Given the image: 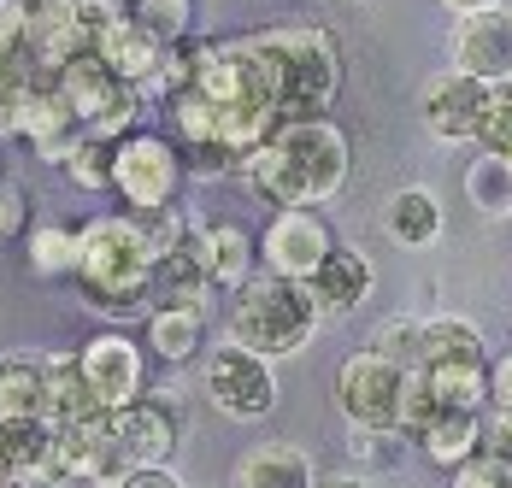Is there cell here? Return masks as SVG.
Returning a JSON list of instances; mask_svg holds the SVG:
<instances>
[{
	"mask_svg": "<svg viewBox=\"0 0 512 488\" xmlns=\"http://www.w3.org/2000/svg\"><path fill=\"white\" fill-rule=\"evenodd\" d=\"M348 171H354V153H348L342 124H330V118H295L242 159V183L254 189V200L277 206V212L336 200L348 189Z\"/></svg>",
	"mask_w": 512,
	"mask_h": 488,
	"instance_id": "6da1fadb",
	"label": "cell"
},
{
	"mask_svg": "<svg viewBox=\"0 0 512 488\" xmlns=\"http://www.w3.org/2000/svg\"><path fill=\"white\" fill-rule=\"evenodd\" d=\"M154 265L159 253L148 247L136 212L124 218H89L77 230V294L95 318H136L154 294Z\"/></svg>",
	"mask_w": 512,
	"mask_h": 488,
	"instance_id": "7a4b0ae2",
	"label": "cell"
},
{
	"mask_svg": "<svg viewBox=\"0 0 512 488\" xmlns=\"http://www.w3.org/2000/svg\"><path fill=\"white\" fill-rule=\"evenodd\" d=\"M318 324H324V306H318L312 283L271 277V271L259 283H248L230 306V342L254 347L265 359H289V353L312 347Z\"/></svg>",
	"mask_w": 512,
	"mask_h": 488,
	"instance_id": "3957f363",
	"label": "cell"
},
{
	"mask_svg": "<svg viewBox=\"0 0 512 488\" xmlns=\"http://www.w3.org/2000/svg\"><path fill=\"white\" fill-rule=\"evenodd\" d=\"M277 59H283V83H289V124L295 118H324L336 106L342 89V48L330 30L318 24H277V30H259Z\"/></svg>",
	"mask_w": 512,
	"mask_h": 488,
	"instance_id": "277c9868",
	"label": "cell"
},
{
	"mask_svg": "<svg viewBox=\"0 0 512 488\" xmlns=\"http://www.w3.org/2000/svg\"><path fill=\"white\" fill-rule=\"evenodd\" d=\"M407 377L395 359L359 347L336 371V406L348 418V430H401V400H407Z\"/></svg>",
	"mask_w": 512,
	"mask_h": 488,
	"instance_id": "5b68a950",
	"label": "cell"
},
{
	"mask_svg": "<svg viewBox=\"0 0 512 488\" xmlns=\"http://www.w3.org/2000/svg\"><path fill=\"white\" fill-rule=\"evenodd\" d=\"M189 165H183V147L159 130H136L130 142H118L112 159V189L130 200V212H165L177 189H183Z\"/></svg>",
	"mask_w": 512,
	"mask_h": 488,
	"instance_id": "8992f818",
	"label": "cell"
},
{
	"mask_svg": "<svg viewBox=\"0 0 512 488\" xmlns=\"http://www.w3.org/2000/svg\"><path fill=\"white\" fill-rule=\"evenodd\" d=\"M277 359H265L254 347L242 342H224L212 347V359H206V400L224 412V418H242V424H254L265 418L271 406H277V371H271Z\"/></svg>",
	"mask_w": 512,
	"mask_h": 488,
	"instance_id": "52a82bcc",
	"label": "cell"
},
{
	"mask_svg": "<svg viewBox=\"0 0 512 488\" xmlns=\"http://www.w3.org/2000/svg\"><path fill=\"white\" fill-rule=\"evenodd\" d=\"M330 253H336V236H330L324 212H312V206H283V212H271V224L259 230V259H265L271 277L312 283Z\"/></svg>",
	"mask_w": 512,
	"mask_h": 488,
	"instance_id": "ba28073f",
	"label": "cell"
},
{
	"mask_svg": "<svg viewBox=\"0 0 512 488\" xmlns=\"http://www.w3.org/2000/svg\"><path fill=\"white\" fill-rule=\"evenodd\" d=\"M489 95H495V89H489V83H477V77H465L460 65H448V71L424 77V89H418L424 130H430L436 142H477V136H483Z\"/></svg>",
	"mask_w": 512,
	"mask_h": 488,
	"instance_id": "9c48e42d",
	"label": "cell"
},
{
	"mask_svg": "<svg viewBox=\"0 0 512 488\" xmlns=\"http://www.w3.org/2000/svg\"><path fill=\"white\" fill-rule=\"evenodd\" d=\"M59 471H65V483H95V488H118L136 471L124 459L118 436H112V412H89L77 424H59Z\"/></svg>",
	"mask_w": 512,
	"mask_h": 488,
	"instance_id": "30bf717a",
	"label": "cell"
},
{
	"mask_svg": "<svg viewBox=\"0 0 512 488\" xmlns=\"http://www.w3.org/2000/svg\"><path fill=\"white\" fill-rule=\"evenodd\" d=\"M448 53L465 77L501 89L512 83V12L495 6V12H471V18H454V36H448Z\"/></svg>",
	"mask_w": 512,
	"mask_h": 488,
	"instance_id": "8fae6325",
	"label": "cell"
},
{
	"mask_svg": "<svg viewBox=\"0 0 512 488\" xmlns=\"http://www.w3.org/2000/svg\"><path fill=\"white\" fill-rule=\"evenodd\" d=\"M112 436H118L124 459H130L136 471H154V465H165V459L177 453L183 412H177L165 394H142V400H130V406L112 412Z\"/></svg>",
	"mask_w": 512,
	"mask_h": 488,
	"instance_id": "7c38bea8",
	"label": "cell"
},
{
	"mask_svg": "<svg viewBox=\"0 0 512 488\" xmlns=\"http://www.w3.org/2000/svg\"><path fill=\"white\" fill-rule=\"evenodd\" d=\"M18 136L36 142V153H42L48 165H65L77 147L89 142V124L71 112V100L59 95L53 83H36V89L18 95Z\"/></svg>",
	"mask_w": 512,
	"mask_h": 488,
	"instance_id": "4fadbf2b",
	"label": "cell"
},
{
	"mask_svg": "<svg viewBox=\"0 0 512 488\" xmlns=\"http://www.w3.org/2000/svg\"><path fill=\"white\" fill-rule=\"evenodd\" d=\"M77 359H83V383H89L101 412H118V406L142 400V347L130 342V336L106 330L95 342H83Z\"/></svg>",
	"mask_w": 512,
	"mask_h": 488,
	"instance_id": "5bb4252c",
	"label": "cell"
},
{
	"mask_svg": "<svg viewBox=\"0 0 512 488\" xmlns=\"http://www.w3.org/2000/svg\"><path fill=\"white\" fill-rule=\"evenodd\" d=\"M0 453H6V477L30 488L65 483L59 471V424L48 418H0Z\"/></svg>",
	"mask_w": 512,
	"mask_h": 488,
	"instance_id": "9a60e30c",
	"label": "cell"
},
{
	"mask_svg": "<svg viewBox=\"0 0 512 488\" xmlns=\"http://www.w3.org/2000/svg\"><path fill=\"white\" fill-rule=\"evenodd\" d=\"M165 36H154L136 12L130 18H118L112 30H101L95 36V53H101L106 65L118 71V83L124 89H148V83H159V65H165Z\"/></svg>",
	"mask_w": 512,
	"mask_h": 488,
	"instance_id": "2e32d148",
	"label": "cell"
},
{
	"mask_svg": "<svg viewBox=\"0 0 512 488\" xmlns=\"http://www.w3.org/2000/svg\"><path fill=\"white\" fill-rule=\"evenodd\" d=\"M206 294H212V271H206V253H201V230H189V242L154 265V294H148V306H154V312H171V306L201 312Z\"/></svg>",
	"mask_w": 512,
	"mask_h": 488,
	"instance_id": "e0dca14e",
	"label": "cell"
},
{
	"mask_svg": "<svg viewBox=\"0 0 512 488\" xmlns=\"http://www.w3.org/2000/svg\"><path fill=\"white\" fill-rule=\"evenodd\" d=\"M53 89H59V95L71 100V112H77L83 124H95V118H106V112H112L118 100L130 95V89L118 83V71H112V65H106V59H101L95 48H89V53H77L71 65H59Z\"/></svg>",
	"mask_w": 512,
	"mask_h": 488,
	"instance_id": "ac0fdd59",
	"label": "cell"
},
{
	"mask_svg": "<svg viewBox=\"0 0 512 488\" xmlns=\"http://www.w3.org/2000/svg\"><path fill=\"white\" fill-rule=\"evenodd\" d=\"M230 488H318V471H312L307 447L295 441H259L236 459V477Z\"/></svg>",
	"mask_w": 512,
	"mask_h": 488,
	"instance_id": "d6986e66",
	"label": "cell"
},
{
	"mask_svg": "<svg viewBox=\"0 0 512 488\" xmlns=\"http://www.w3.org/2000/svg\"><path fill=\"white\" fill-rule=\"evenodd\" d=\"M371 289H377V271H371V259H365L359 247H336V253L318 265V277H312V294H318L324 318L359 312V306L371 300Z\"/></svg>",
	"mask_w": 512,
	"mask_h": 488,
	"instance_id": "ffe728a7",
	"label": "cell"
},
{
	"mask_svg": "<svg viewBox=\"0 0 512 488\" xmlns=\"http://www.w3.org/2000/svg\"><path fill=\"white\" fill-rule=\"evenodd\" d=\"M201 253H206V271H212V289H248L254 283V265H259V242L242 230V224H206L201 230Z\"/></svg>",
	"mask_w": 512,
	"mask_h": 488,
	"instance_id": "44dd1931",
	"label": "cell"
},
{
	"mask_svg": "<svg viewBox=\"0 0 512 488\" xmlns=\"http://www.w3.org/2000/svg\"><path fill=\"white\" fill-rule=\"evenodd\" d=\"M483 430H489V424H483V412H460V406H448V412L418 436V447H424V459H430V465H442V471L454 477L460 465H471V459L483 453Z\"/></svg>",
	"mask_w": 512,
	"mask_h": 488,
	"instance_id": "7402d4cb",
	"label": "cell"
},
{
	"mask_svg": "<svg viewBox=\"0 0 512 488\" xmlns=\"http://www.w3.org/2000/svg\"><path fill=\"white\" fill-rule=\"evenodd\" d=\"M0 418H48V353L0 359Z\"/></svg>",
	"mask_w": 512,
	"mask_h": 488,
	"instance_id": "603a6c76",
	"label": "cell"
},
{
	"mask_svg": "<svg viewBox=\"0 0 512 488\" xmlns=\"http://www.w3.org/2000/svg\"><path fill=\"white\" fill-rule=\"evenodd\" d=\"M383 230L395 247H430L442 242V200L430 189H395L383 206Z\"/></svg>",
	"mask_w": 512,
	"mask_h": 488,
	"instance_id": "cb8c5ba5",
	"label": "cell"
},
{
	"mask_svg": "<svg viewBox=\"0 0 512 488\" xmlns=\"http://www.w3.org/2000/svg\"><path fill=\"white\" fill-rule=\"evenodd\" d=\"M424 365H495L489 359V342L471 318H424Z\"/></svg>",
	"mask_w": 512,
	"mask_h": 488,
	"instance_id": "d4e9b609",
	"label": "cell"
},
{
	"mask_svg": "<svg viewBox=\"0 0 512 488\" xmlns=\"http://www.w3.org/2000/svg\"><path fill=\"white\" fill-rule=\"evenodd\" d=\"M89 412H101V406L83 383V359L77 353H48V424H77Z\"/></svg>",
	"mask_w": 512,
	"mask_h": 488,
	"instance_id": "484cf974",
	"label": "cell"
},
{
	"mask_svg": "<svg viewBox=\"0 0 512 488\" xmlns=\"http://www.w3.org/2000/svg\"><path fill=\"white\" fill-rule=\"evenodd\" d=\"M465 200L483 218H512V153H477L465 165Z\"/></svg>",
	"mask_w": 512,
	"mask_h": 488,
	"instance_id": "4316f807",
	"label": "cell"
},
{
	"mask_svg": "<svg viewBox=\"0 0 512 488\" xmlns=\"http://www.w3.org/2000/svg\"><path fill=\"white\" fill-rule=\"evenodd\" d=\"M201 312H189V306H171V312H154L148 318V347H154L159 359H171V365H183V359H195L201 353Z\"/></svg>",
	"mask_w": 512,
	"mask_h": 488,
	"instance_id": "83f0119b",
	"label": "cell"
},
{
	"mask_svg": "<svg viewBox=\"0 0 512 488\" xmlns=\"http://www.w3.org/2000/svg\"><path fill=\"white\" fill-rule=\"evenodd\" d=\"M30 271L36 277H77V230L36 224L30 230Z\"/></svg>",
	"mask_w": 512,
	"mask_h": 488,
	"instance_id": "f1b7e54d",
	"label": "cell"
},
{
	"mask_svg": "<svg viewBox=\"0 0 512 488\" xmlns=\"http://www.w3.org/2000/svg\"><path fill=\"white\" fill-rule=\"evenodd\" d=\"M371 353L395 359L401 371H418V365H424V318H407V312L383 318V324H377V336H371Z\"/></svg>",
	"mask_w": 512,
	"mask_h": 488,
	"instance_id": "f546056e",
	"label": "cell"
},
{
	"mask_svg": "<svg viewBox=\"0 0 512 488\" xmlns=\"http://www.w3.org/2000/svg\"><path fill=\"white\" fill-rule=\"evenodd\" d=\"M407 430H348V453L365 471H395L407 459Z\"/></svg>",
	"mask_w": 512,
	"mask_h": 488,
	"instance_id": "4dcf8cb0",
	"label": "cell"
},
{
	"mask_svg": "<svg viewBox=\"0 0 512 488\" xmlns=\"http://www.w3.org/2000/svg\"><path fill=\"white\" fill-rule=\"evenodd\" d=\"M112 159H118V147H112V142H95V136H89V142L77 147V153L59 165V171H65L77 189H89V195H95V189H112Z\"/></svg>",
	"mask_w": 512,
	"mask_h": 488,
	"instance_id": "1f68e13d",
	"label": "cell"
},
{
	"mask_svg": "<svg viewBox=\"0 0 512 488\" xmlns=\"http://www.w3.org/2000/svg\"><path fill=\"white\" fill-rule=\"evenodd\" d=\"M130 12L165 42H183L195 30V0H130Z\"/></svg>",
	"mask_w": 512,
	"mask_h": 488,
	"instance_id": "d6a6232c",
	"label": "cell"
},
{
	"mask_svg": "<svg viewBox=\"0 0 512 488\" xmlns=\"http://www.w3.org/2000/svg\"><path fill=\"white\" fill-rule=\"evenodd\" d=\"M442 412H448V406L436 400L430 377H424V371H412V377H407V400H401V430L418 441L424 430H430V424H436V418H442Z\"/></svg>",
	"mask_w": 512,
	"mask_h": 488,
	"instance_id": "836d02e7",
	"label": "cell"
},
{
	"mask_svg": "<svg viewBox=\"0 0 512 488\" xmlns=\"http://www.w3.org/2000/svg\"><path fill=\"white\" fill-rule=\"evenodd\" d=\"M483 153H512V83H501L489 95V112H483Z\"/></svg>",
	"mask_w": 512,
	"mask_h": 488,
	"instance_id": "e575fe53",
	"label": "cell"
},
{
	"mask_svg": "<svg viewBox=\"0 0 512 488\" xmlns=\"http://www.w3.org/2000/svg\"><path fill=\"white\" fill-rule=\"evenodd\" d=\"M183 147V165L195 171V177H218V171H242V159L230 153L224 142H177Z\"/></svg>",
	"mask_w": 512,
	"mask_h": 488,
	"instance_id": "d590c367",
	"label": "cell"
},
{
	"mask_svg": "<svg viewBox=\"0 0 512 488\" xmlns=\"http://www.w3.org/2000/svg\"><path fill=\"white\" fill-rule=\"evenodd\" d=\"M77 18H83L89 36H101V30H112L118 18H130V0H77Z\"/></svg>",
	"mask_w": 512,
	"mask_h": 488,
	"instance_id": "8d00e7d4",
	"label": "cell"
},
{
	"mask_svg": "<svg viewBox=\"0 0 512 488\" xmlns=\"http://www.w3.org/2000/svg\"><path fill=\"white\" fill-rule=\"evenodd\" d=\"M489 406H495L501 418H512V353L489 365Z\"/></svg>",
	"mask_w": 512,
	"mask_h": 488,
	"instance_id": "74e56055",
	"label": "cell"
},
{
	"mask_svg": "<svg viewBox=\"0 0 512 488\" xmlns=\"http://www.w3.org/2000/svg\"><path fill=\"white\" fill-rule=\"evenodd\" d=\"M24 224V189L18 183H0V236H12Z\"/></svg>",
	"mask_w": 512,
	"mask_h": 488,
	"instance_id": "f35d334b",
	"label": "cell"
},
{
	"mask_svg": "<svg viewBox=\"0 0 512 488\" xmlns=\"http://www.w3.org/2000/svg\"><path fill=\"white\" fill-rule=\"evenodd\" d=\"M118 488H183V477H177V471H165V465H154V471H130Z\"/></svg>",
	"mask_w": 512,
	"mask_h": 488,
	"instance_id": "ab89813d",
	"label": "cell"
},
{
	"mask_svg": "<svg viewBox=\"0 0 512 488\" xmlns=\"http://www.w3.org/2000/svg\"><path fill=\"white\" fill-rule=\"evenodd\" d=\"M12 136H18V95L0 89V142H12Z\"/></svg>",
	"mask_w": 512,
	"mask_h": 488,
	"instance_id": "60d3db41",
	"label": "cell"
},
{
	"mask_svg": "<svg viewBox=\"0 0 512 488\" xmlns=\"http://www.w3.org/2000/svg\"><path fill=\"white\" fill-rule=\"evenodd\" d=\"M442 6H448L454 18H471V12H495L501 0H442Z\"/></svg>",
	"mask_w": 512,
	"mask_h": 488,
	"instance_id": "b9f144b4",
	"label": "cell"
},
{
	"mask_svg": "<svg viewBox=\"0 0 512 488\" xmlns=\"http://www.w3.org/2000/svg\"><path fill=\"white\" fill-rule=\"evenodd\" d=\"M318 488H371V477H324Z\"/></svg>",
	"mask_w": 512,
	"mask_h": 488,
	"instance_id": "7bdbcfd3",
	"label": "cell"
},
{
	"mask_svg": "<svg viewBox=\"0 0 512 488\" xmlns=\"http://www.w3.org/2000/svg\"><path fill=\"white\" fill-rule=\"evenodd\" d=\"M0 488H30V483H18V477H6V483H0Z\"/></svg>",
	"mask_w": 512,
	"mask_h": 488,
	"instance_id": "ee69618b",
	"label": "cell"
},
{
	"mask_svg": "<svg viewBox=\"0 0 512 488\" xmlns=\"http://www.w3.org/2000/svg\"><path fill=\"white\" fill-rule=\"evenodd\" d=\"M0 483H6V453H0Z\"/></svg>",
	"mask_w": 512,
	"mask_h": 488,
	"instance_id": "f6af8a7d",
	"label": "cell"
}]
</instances>
